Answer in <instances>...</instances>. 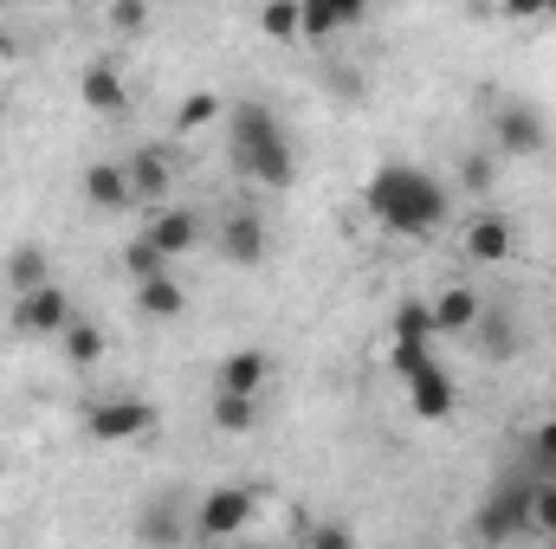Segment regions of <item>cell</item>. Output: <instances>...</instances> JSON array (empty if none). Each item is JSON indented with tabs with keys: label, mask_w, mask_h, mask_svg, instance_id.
Instances as JSON below:
<instances>
[{
	"label": "cell",
	"mask_w": 556,
	"mask_h": 549,
	"mask_svg": "<svg viewBox=\"0 0 556 549\" xmlns=\"http://www.w3.org/2000/svg\"><path fill=\"white\" fill-rule=\"evenodd\" d=\"M363 201H369V214H376L389 233H402V240H427V233H440V220H446V181L427 175V168H415V162H382V168L369 175Z\"/></svg>",
	"instance_id": "1"
},
{
	"label": "cell",
	"mask_w": 556,
	"mask_h": 549,
	"mask_svg": "<svg viewBox=\"0 0 556 549\" xmlns=\"http://www.w3.org/2000/svg\"><path fill=\"white\" fill-rule=\"evenodd\" d=\"M227 155H233V168H240V175H253L260 188H278V194H285V188H291V175H298L291 137H285V124H278L260 98L227 104Z\"/></svg>",
	"instance_id": "2"
},
{
	"label": "cell",
	"mask_w": 556,
	"mask_h": 549,
	"mask_svg": "<svg viewBox=\"0 0 556 549\" xmlns=\"http://www.w3.org/2000/svg\"><path fill=\"white\" fill-rule=\"evenodd\" d=\"M531 491H538V478L525 472V478H505L492 498H479L472 537H479L485 549H505L511 537H525V531H531Z\"/></svg>",
	"instance_id": "3"
},
{
	"label": "cell",
	"mask_w": 556,
	"mask_h": 549,
	"mask_svg": "<svg viewBox=\"0 0 556 549\" xmlns=\"http://www.w3.org/2000/svg\"><path fill=\"white\" fill-rule=\"evenodd\" d=\"M253 511H260V498L247 485H214V491H201V505L188 511V524H194L201 544H227V537H240L253 524Z\"/></svg>",
	"instance_id": "4"
},
{
	"label": "cell",
	"mask_w": 556,
	"mask_h": 549,
	"mask_svg": "<svg viewBox=\"0 0 556 549\" xmlns=\"http://www.w3.org/2000/svg\"><path fill=\"white\" fill-rule=\"evenodd\" d=\"M155 420L162 413L149 408L142 395H104V401L85 408V433L104 439V446H130V439H149L155 433Z\"/></svg>",
	"instance_id": "5"
},
{
	"label": "cell",
	"mask_w": 556,
	"mask_h": 549,
	"mask_svg": "<svg viewBox=\"0 0 556 549\" xmlns=\"http://www.w3.org/2000/svg\"><path fill=\"white\" fill-rule=\"evenodd\" d=\"M72 323H78V304H72L65 284H39V291L13 297V330L20 336H65Z\"/></svg>",
	"instance_id": "6"
},
{
	"label": "cell",
	"mask_w": 556,
	"mask_h": 549,
	"mask_svg": "<svg viewBox=\"0 0 556 549\" xmlns=\"http://www.w3.org/2000/svg\"><path fill=\"white\" fill-rule=\"evenodd\" d=\"M124 175H130V194L155 214V207L168 201V188H175V149H168V142H137V149L124 155Z\"/></svg>",
	"instance_id": "7"
},
{
	"label": "cell",
	"mask_w": 556,
	"mask_h": 549,
	"mask_svg": "<svg viewBox=\"0 0 556 549\" xmlns=\"http://www.w3.org/2000/svg\"><path fill=\"white\" fill-rule=\"evenodd\" d=\"M492 142H498V155H544L551 124H544L538 104H498L492 111Z\"/></svg>",
	"instance_id": "8"
},
{
	"label": "cell",
	"mask_w": 556,
	"mask_h": 549,
	"mask_svg": "<svg viewBox=\"0 0 556 549\" xmlns=\"http://www.w3.org/2000/svg\"><path fill=\"white\" fill-rule=\"evenodd\" d=\"M142 240L175 266V259H188V253L201 246V214H194V207H181V201H175V207H155V214H149V227H142Z\"/></svg>",
	"instance_id": "9"
},
{
	"label": "cell",
	"mask_w": 556,
	"mask_h": 549,
	"mask_svg": "<svg viewBox=\"0 0 556 549\" xmlns=\"http://www.w3.org/2000/svg\"><path fill=\"white\" fill-rule=\"evenodd\" d=\"M266 220L253 214V207H233L227 220H220V259L227 266H240V272H253V266H266Z\"/></svg>",
	"instance_id": "10"
},
{
	"label": "cell",
	"mask_w": 556,
	"mask_h": 549,
	"mask_svg": "<svg viewBox=\"0 0 556 549\" xmlns=\"http://www.w3.org/2000/svg\"><path fill=\"white\" fill-rule=\"evenodd\" d=\"M266 382H273V356H266V349H233V356H220V369H214V395L260 401Z\"/></svg>",
	"instance_id": "11"
},
{
	"label": "cell",
	"mask_w": 556,
	"mask_h": 549,
	"mask_svg": "<svg viewBox=\"0 0 556 549\" xmlns=\"http://www.w3.org/2000/svg\"><path fill=\"white\" fill-rule=\"evenodd\" d=\"M511 246H518V233H511L505 214H492V207L472 214V227H466V259H472V266H505Z\"/></svg>",
	"instance_id": "12"
},
{
	"label": "cell",
	"mask_w": 556,
	"mask_h": 549,
	"mask_svg": "<svg viewBox=\"0 0 556 549\" xmlns=\"http://www.w3.org/2000/svg\"><path fill=\"white\" fill-rule=\"evenodd\" d=\"M137 537L149 549H181L188 537H194V524H188V511L175 505V498H149L137 518Z\"/></svg>",
	"instance_id": "13"
},
{
	"label": "cell",
	"mask_w": 556,
	"mask_h": 549,
	"mask_svg": "<svg viewBox=\"0 0 556 549\" xmlns=\"http://www.w3.org/2000/svg\"><path fill=\"white\" fill-rule=\"evenodd\" d=\"M78 98H85L98 117H124V111H130V85H124V72H117L111 59L85 65V78H78Z\"/></svg>",
	"instance_id": "14"
},
{
	"label": "cell",
	"mask_w": 556,
	"mask_h": 549,
	"mask_svg": "<svg viewBox=\"0 0 556 549\" xmlns=\"http://www.w3.org/2000/svg\"><path fill=\"white\" fill-rule=\"evenodd\" d=\"M433 304V336H472V323H479V310H485V297L472 291V284H446L440 297H427Z\"/></svg>",
	"instance_id": "15"
},
{
	"label": "cell",
	"mask_w": 556,
	"mask_h": 549,
	"mask_svg": "<svg viewBox=\"0 0 556 549\" xmlns=\"http://www.w3.org/2000/svg\"><path fill=\"white\" fill-rule=\"evenodd\" d=\"M343 26H363V7H356V0H304L298 39H304V46H330Z\"/></svg>",
	"instance_id": "16"
},
{
	"label": "cell",
	"mask_w": 556,
	"mask_h": 549,
	"mask_svg": "<svg viewBox=\"0 0 556 549\" xmlns=\"http://www.w3.org/2000/svg\"><path fill=\"white\" fill-rule=\"evenodd\" d=\"M408 408H415L420 420H446V413L459 408V388H453V375H446L440 362H427L415 382H408Z\"/></svg>",
	"instance_id": "17"
},
{
	"label": "cell",
	"mask_w": 556,
	"mask_h": 549,
	"mask_svg": "<svg viewBox=\"0 0 556 549\" xmlns=\"http://www.w3.org/2000/svg\"><path fill=\"white\" fill-rule=\"evenodd\" d=\"M85 201H91L98 214H124V207H137L124 162H91V168H85Z\"/></svg>",
	"instance_id": "18"
},
{
	"label": "cell",
	"mask_w": 556,
	"mask_h": 549,
	"mask_svg": "<svg viewBox=\"0 0 556 549\" xmlns=\"http://www.w3.org/2000/svg\"><path fill=\"white\" fill-rule=\"evenodd\" d=\"M472 343L485 349V362H511V349H518V317H511L505 304H485L479 323H472Z\"/></svg>",
	"instance_id": "19"
},
{
	"label": "cell",
	"mask_w": 556,
	"mask_h": 549,
	"mask_svg": "<svg viewBox=\"0 0 556 549\" xmlns=\"http://www.w3.org/2000/svg\"><path fill=\"white\" fill-rule=\"evenodd\" d=\"M137 310L149 317V323H175V317L188 310V291H181V278L162 272V278H149V284H137Z\"/></svg>",
	"instance_id": "20"
},
{
	"label": "cell",
	"mask_w": 556,
	"mask_h": 549,
	"mask_svg": "<svg viewBox=\"0 0 556 549\" xmlns=\"http://www.w3.org/2000/svg\"><path fill=\"white\" fill-rule=\"evenodd\" d=\"M389 330H395L389 343H427L433 349V304L427 297H402L395 317H389Z\"/></svg>",
	"instance_id": "21"
},
{
	"label": "cell",
	"mask_w": 556,
	"mask_h": 549,
	"mask_svg": "<svg viewBox=\"0 0 556 549\" xmlns=\"http://www.w3.org/2000/svg\"><path fill=\"white\" fill-rule=\"evenodd\" d=\"M220 117H227V98H220V91H188L181 111H175V137H194V130H207V124H220Z\"/></svg>",
	"instance_id": "22"
},
{
	"label": "cell",
	"mask_w": 556,
	"mask_h": 549,
	"mask_svg": "<svg viewBox=\"0 0 556 549\" xmlns=\"http://www.w3.org/2000/svg\"><path fill=\"white\" fill-rule=\"evenodd\" d=\"M59 349H65V362H78V369H91V362H104V330L91 323V317H78L65 336H59Z\"/></svg>",
	"instance_id": "23"
},
{
	"label": "cell",
	"mask_w": 556,
	"mask_h": 549,
	"mask_svg": "<svg viewBox=\"0 0 556 549\" xmlns=\"http://www.w3.org/2000/svg\"><path fill=\"white\" fill-rule=\"evenodd\" d=\"M7 284H13V297L52 284V278H46V253H39V246H13V259H7Z\"/></svg>",
	"instance_id": "24"
},
{
	"label": "cell",
	"mask_w": 556,
	"mask_h": 549,
	"mask_svg": "<svg viewBox=\"0 0 556 549\" xmlns=\"http://www.w3.org/2000/svg\"><path fill=\"white\" fill-rule=\"evenodd\" d=\"M162 272H175V266H168L142 233L137 240H124V278H130V284H149V278H162Z\"/></svg>",
	"instance_id": "25"
},
{
	"label": "cell",
	"mask_w": 556,
	"mask_h": 549,
	"mask_svg": "<svg viewBox=\"0 0 556 549\" xmlns=\"http://www.w3.org/2000/svg\"><path fill=\"white\" fill-rule=\"evenodd\" d=\"M207 420H214L220 433H253V426H260V401H240V395H214Z\"/></svg>",
	"instance_id": "26"
},
{
	"label": "cell",
	"mask_w": 556,
	"mask_h": 549,
	"mask_svg": "<svg viewBox=\"0 0 556 549\" xmlns=\"http://www.w3.org/2000/svg\"><path fill=\"white\" fill-rule=\"evenodd\" d=\"M298 26H304V0H266L260 7V33L266 39H298Z\"/></svg>",
	"instance_id": "27"
},
{
	"label": "cell",
	"mask_w": 556,
	"mask_h": 549,
	"mask_svg": "<svg viewBox=\"0 0 556 549\" xmlns=\"http://www.w3.org/2000/svg\"><path fill=\"white\" fill-rule=\"evenodd\" d=\"M492 181H498V162H492L485 149H472V155H459V188H466L472 201H485V194H492Z\"/></svg>",
	"instance_id": "28"
},
{
	"label": "cell",
	"mask_w": 556,
	"mask_h": 549,
	"mask_svg": "<svg viewBox=\"0 0 556 549\" xmlns=\"http://www.w3.org/2000/svg\"><path fill=\"white\" fill-rule=\"evenodd\" d=\"M531 531L556 544V478H538V491H531Z\"/></svg>",
	"instance_id": "29"
},
{
	"label": "cell",
	"mask_w": 556,
	"mask_h": 549,
	"mask_svg": "<svg viewBox=\"0 0 556 549\" xmlns=\"http://www.w3.org/2000/svg\"><path fill=\"white\" fill-rule=\"evenodd\" d=\"M531 478H556V420L531 433Z\"/></svg>",
	"instance_id": "30"
},
{
	"label": "cell",
	"mask_w": 556,
	"mask_h": 549,
	"mask_svg": "<svg viewBox=\"0 0 556 549\" xmlns=\"http://www.w3.org/2000/svg\"><path fill=\"white\" fill-rule=\"evenodd\" d=\"M427 362H433V349H427V343H389V369H395L402 382H415Z\"/></svg>",
	"instance_id": "31"
},
{
	"label": "cell",
	"mask_w": 556,
	"mask_h": 549,
	"mask_svg": "<svg viewBox=\"0 0 556 549\" xmlns=\"http://www.w3.org/2000/svg\"><path fill=\"white\" fill-rule=\"evenodd\" d=\"M304 549H356V531H350L343 518H324V524H311Z\"/></svg>",
	"instance_id": "32"
},
{
	"label": "cell",
	"mask_w": 556,
	"mask_h": 549,
	"mask_svg": "<svg viewBox=\"0 0 556 549\" xmlns=\"http://www.w3.org/2000/svg\"><path fill=\"white\" fill-rule=\"evenodd\" d=\"M111 26H117V33H142V26H149V7H137V0L111 7Z\"/></svg>",
	"instance_id": "33"
},
{
	"label": "cell",
	"mask_w": 556,
	"mask_h": 549,
	"mask_svg": "<svg viewBox=\"0 0 556 549\" xmlns=\"http://www.w3.org/2000/svg\"><path fill=\"white\" fill-rule=\"evenodd\" d=\"M551 549H556V544H551Z\"/></svg>",
	"instance_id": "34"
}]
</instances>
